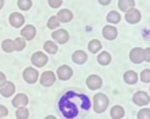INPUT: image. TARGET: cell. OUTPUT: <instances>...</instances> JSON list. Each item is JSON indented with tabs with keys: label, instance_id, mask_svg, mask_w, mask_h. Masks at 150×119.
<instances>
[{
	"label": "cell",
	"instance_id": "2e32d148",
	"mask_svg": "<svg viewBox=\"0 0 150 119\" xmlns=\"http://www.w3.org/2000/svg\"><path fill=\"white\" fill-rule=\"evenodd\" d=\"M87 59H88V56L84 50H76L72 54V61L74 64H77V65H84L87 62Z\"/></svg>",
	"mask_w": 150,
	"mask_h": 119
},
{
	"label": "cell",
	"instance_id": "8d00e7d4",
	"mask_svg": "<svg viewBox=\"0 0 150 119\" xmlns=\"http://www.w3.org/2000/svg\"><path fill=\"white\" fill-rule=\"evenodd\" d=\"M45 119H57L54 115H47V116H45Z\"/></svg>",
	"mask_w": 150,
	"mask_h": 119
},
{
	"label": "cell",
	"instance_id": "f1b7e54d",
	"mask_svg": "<svg viewBox=\"0 0 150 119\" xmlns=\"http://www.w3.org/2000/svg\"><path fill=\"white\" fill-rule=\"evenodd\" d=\"M47 27H49L50 30H57V28H59V22H58L56 15L49 18V21H47Z\"/></svg>",
	"mask_w": 150,
	"mask_h": 119
},
{
	"label": "cell",
	"instance_id": "8fae6325",
	"mask_svg": "<svg viewBox=\"0 0 150 119\" xmlns=\"http://www.w3.org/2000/svg\"><path fill=\"white\" fill-rule=\"evenodd\" d=\"M25 16L21 14V12H12V14L10 15V19H8V22H10V25L12 26L14 28H21L25 26Z\"/></svg>",
	"mask_w": 150,
	"mask_h": 119
},
{
	"label": "cell",
	"instance_id": "4316f807",
	"mask_svg": "<svg viewBox=\"0 0 150 119\" xmlns=\"http://www.w3.org/2000/svg\"><path fill=\"white\" fill-rule=\"evenodd\" d=\"M14 49L16 52H22L23 49H26V41L23 38H15L14 39Z\"/></svg>",
	"mask_w": 150,
	"mask_h": 119
},
{
	"label": "cell",
	"instance_id": "ab89813d",
	"mask_svg": "<svg viewBox=\"0 0 150 119\" xmlns=\"http://www.w3.org/2000/svg\"><path fill=\"white\" fill-rule=\"evenodd\" d=\"M4 119H7V118H4Z\"/></svg>",
	"mask_w": 150,
	"mask_h": 119
},
{
	"label": "cell",
	"instance_id": "d6a6232c",
	"mask_svg": "<svg viewBox=\"0 0 150 119\" xmlns=\"http://www.w3.org/2000/svg\"><path fill=\"white\" fill-rule=\"evenodd\" d=\"M7 115H8V108L6 107V106L0 104V119L7 118Z\"/></svg>",
	"mask_w": 150,
	"mask_h": 119
},
{
	"label": "cell",
	"instance_id": "ac0fdd59",
	"mask_svg": "<svg viewBox=\"0 0 150 119\" xmlns=\"http://www.w3.org/2000/svg\"><path fill=\"white\" fill-rule=\"evenodd\" d=\"M138 79H139V76H138V73L134 72V70H127V72H125V74H123V80H125L126 84H129V85L137 84V83H138Z\"/></svg>",
	"mask_w": 150,
	"mask_h": 119
},
{
	"label": "cell",
	"instance_id": "8992f818",
	"mask_svg": "<svg viewBox=\"0 0 150 119\" xmlns=\"http://www.w3.org/2000/svg\"><path fill=\"white\" fill-rule=\"evenodd\" d=\"M125 19L127 23L130 25H137V23H139L141 19H142V14H141V11L138 8H131L127 12H125Z\"/></svg>",
	"mask_w": 150,
	"mask_h": 119
},
{
	"label": "cell",
	"instance_id": "5b68a950",
	"mask_svg": "<svg viewBox=\"0 0 150 119\" xmlns=\"http://www.w3.org/2000/svg\"><path fill=\"white\" fill-rule=\"evenodd\" d=\"M38 80H39L42 87H52V85L57 81V76L54 72H52V70H46V72H43V73L39 76Z\"/></svg>",
	"mask_w": 150,
	"mask_h": 119
},
{
	"label": "cell",
	"instance_id": "277c9868",
	"mask_svg": "<svg viewBox=\"0 0 150 119\" xmlns=\"http://www.w3.org/2000/svg\"><path fill=\"white\" fill-rule=\"evenodd\" d=\"M38 79H39V72L37 70V68L28 67L23 70V80L27 84H34V83L38 81Z\"/></svg>",
	"mask_w": 150,
	"mask_h": 119
},
{
	"label": "cell",
	"instance_id": "30bf717a",
	"mask_svg": "<svg viewBox=\"0 0 150 119\" xmlns=\"http://www.w3.org/2000/svg\"><path fill=\"white\" fill-rule=\"evenodd\" d=\"M37 35V28L34 25H25V27L21 28V37L25 41H33Z\"/></svg>",
	"mask_w": 150,
	"mask_h": 119
},
{
	"label": "cell",
	"instance_id": "603a6c76",
	"mask_svg": "<svg viewBox=\"0 0 150 119\" xmlns=\"http://www.w3.org/2000/svg\"><path fill=\"white\" fill-rule=\"evenodd\" d=\"M122 19V15L119 14L118 11H110L108 14H107V21H108L110 25H118L119 22Z\"/></svg>",
	"mask_w": 150,
	"mask_h": 119
},
{
	"label": "cell",
	"instance_id": "4dcf8cb0",
	"mask_svg": "<svg viewBox=\"0 0 150 119\" xmlns=\"http://www.w3.org/2000/svg\"><path fill=\"white\" fill-rule=\"evenodd\" d=\"M139 77H141V81L142 83H150V69H143L142 72H141V74H139Z\"/></svg>",
	"mask_w": 150,
	"mask_h": 119
},
{
	"label": "cell",
	"instance_id": "7a4b0ae2",
	"mask_svg": "<svg viewBox=\"0 0 150 119\" xmlns=\"http://www.w3.org/2000/svg\"><path fill=\"white\" fill-rule=\"evenodd\" d=\"M49 61V57L45 52H35L31 56V64L34 68H43Z\"/></svg>",
	"mask_w": 150,
	"mask_h": 119
},
{
	"label": "cell",
	"instance_id": "44dd1931",
	"mask_svg": "<svg viewBox=\"0 0 150 119\" xmlns=\"http://www.w3.org/2000/svg\"><path fill=\"white\" fill-rule=\"evenodd\" d=\"M110 115L112 119H122L125 116V108L122 106H114V107H111Z\"/></svg>",
	"mask_w": 150,
	"mask_h": 119
},
{
	"label": "cell",
	"instance_id": "7402d4cb",
	"mask_svg": "<svg viewBox=\"0 0 150 119\" xmlns=\"http://www.w3.org/2000/svg\"><path fill=\"white\" fill-rule=\"evenodd\" d=\"M134 6H135V1H134V0H118V7H119V10L123 11V12H127L129 10L134 8Z\"/></svg>",
	"mask_w": 150,
	"mask_h": 119
},
{
	"label": "cell",
	"instance_id": "f35d334b",
	"mask_svg": "<svg viewBox=\"0 0 150 119\" xmlns=\"http://www.w3.org/2000/svg\"><path fill=\"white\" fill-rule=\"evenodd\" d=\"M149 91H150V88H149Z\"/></svg>",
	"mask_w": 150,
	"mask_h": 119
},
{
	"label": "cell",
	"instance_id": "e0dca14e",
	"mask_svg": "<svg viewBox=\"0 0 150 119\" xmlns=\"http://www.w3.org/2000/svg\"><path fill=\"white\" fill-rule=\"evenodd\" d=\"M143 49L142 47H134V49H131V52H130V61L134 64H141L143 61Z\"/></svg>",
	"mask_w": 150,
	"mask_h": 119
},
{
	"label": "cell",
	"instance_id": "1f68e13d",
	"mask_svg": "<svg viewBox=\"0 0 150 119\" xmlns=\"http://www.w3.org/2000/svg\"><path fill=\"white\" fill-rule=\"evenodd\" d=\"M47 3L52 8H59L62 6V0H47Z\"/></svg>",
	"mask_w": 150,
	"mask_h": 119
},
{
	"label": "cell",
	"instance_id": "836d02e7",
	"mask_svg": "<svg viewBox=\"0 0 150 119\" xmlns=\"http://www.w3.org/2000/svg\"><path fill=\"white\" fill-rule=\"evenodd\" d=\"M143 61H146V62H150V47H146V49H143Z\"/></svg>",
	"mask_w": 150,
	"mask_h": 119
},
{
	"label": "cell",
	"instance_id": "9c48e42d",
	"mask_svg": "<svg viewBox=\"0 0 150 119\" xmlns=\"http://www.w3.org/2000/svg\"><path fill=\"white\" fill-rule=\"evenodd\" d=\"M57 79L61 81H67L69 80L70 77L73 76V69L69 67V65H61V67H58V69H57Z\"/></svg>",
	"mask_w": 150,
	"mask_h": 119
},
{
	"label": "cell",
	"instance_id": "74e56055",
	"mask_svg": "<svg viewBox=\"0 0 150 119\" xmlns=\"http://www.w3.org/2000/svg\"><path fill=\"white\" fill-rule=\"evenodd\" d=\"M4 7V0H0V10Z\"/></svg>",
	"mask_w": 150,
	"mask_h": 119
},
{
	"label": "cell",
	"instance_id": "484cf974",
	"mask_svg": "<svg viewBox=\"0 0 150 119\" xmlns=\"http://www.w3.org/2000/svg\"><path fill=\"white\" fill-rule=\"evenodd\" d=\"M28 115H30V112L26 107H18L16 112H15L16 119H28Z\"/></svg>",
	"mask_w": 150,
	"mask_h": 119
},
{
	"label": "cell",
	"instance_id": "4fadbf2b",
	"mask_svg": "<svg viewBox=\"0 0 150 119\" xmlns=\"http://www.w3.org/2000/svg\"><path fill=\"white\" fill-rule=\"evenodd\" d=\"M57 19H58L59 23H69L73 19V12L70 10H67V8H62L57 12Z\"/></svg>",
	"mask_w": 150,
	"mask_h": 119
},
{
	"label": "cell",
	"instance_id": "3957f363",
	"mask_svg": "<svg viewBox=\"0 0 150 119\" xmlns=\"http://www.w3.org/2000/svg\"><path fill=\"white\" fill-rule=\"evenodd\" d=\"M52 38L57 45L58 43L59 45H64V43H67L69 41V33L65 28H57V30H53Z\"/></svg>",
	"mask_w": 150,
	"mask_h": 119
},
{
	"label": "cell",
	"instance_id": "d590c367",
	"mask_svg": "<svg viewBox=\"0 0 150 119\" xmlns=\"http://www.w3.org/2000/svg\"><path fill=\"white\" fill-rule=\"evenodd\" d=\"M98 1H99V4H100V6H108L112 0H98Z\"/></svg>",
	"mask_w": 150,
	"mask_h": 119
},
{
	"label": "cell",
	"instance_id": "7c38bea8",
	"mask_svg": "<svg viewBox=\"0 0 150 119\" xmlns=\"http://www.w3.org/2000/svg\"><path fill=\"white\" fill-rule=\"evenodd\" d=\"M103 37H104L107 41H114L118 37V28L114 25H107L103 27V31H101Z\"/></svg>",
	"mask_w": 150,
	"mask_h": 119
},
{
	"label": "cell",
	"instance_id": "d6986e66",
	"mask_svg": "<svg viewBox=\"0 0 150 119\" xmlns=\"http://www.w3.org/2000/svg\"><path fill=\"white\" fill-rule=\"evenodd\" d=\"M98 62L100 64V65H103V67H107V65H110L111 64V59H112V57H111V54H110L108 52H99V54H98Z\"/></svg>",
	"mask_w": 150,
	"mask_h": 119
},
{
	"label": "cell",
	"instance_id": "ba28073f",
	"mask_svg": "<svg viewBox=\"0 0 150 119\" xmlns=\"http://www.w3.org/2000/svg\"><path fill=\"white\" fill-rule=\"evenodd\" d=\"M85 84H87V87L89 88V89L96 91V89H100L101 85H103V79H101L99 74H91V76L87 77Z\"/></svg>",
	"mask_w": 150,
	"mask_h": 119
},
{
	"label": "cell",
	"instance_id": "ffe728a7",
	"mask_svg": "<svg viewBox=\"0 0 150 119\" xmlns=\"http://www.w3.org/2000/svg\"><path fill=\"white\" fill-rule=\"evenodd\" d=\"M43 50L46 54H57L58 52V45L54 41H46L43 43Z\"/></svg>",
	"mask_w": 150,
	"mask_h": 119
},
{
	"label": "cell",
	"instance_id": "6da1fadb",
	"mask_svg": "<svg viewBox=\"0 0 150 119\" xmlns=\"http://www.w3.org/2000/svg\"><path fill=\"white\" fill-rule=\"evenodd\" d=\"M108 104H110V99L105 93L99 92V93H96L93 96L92 106H93V111L96 114H103L105 110L108 108Z\"/></svg>",
	"mask_w": 150,
	"mask_h": 119
},
{
	"label": "cell",
	"instance_id": "f546056e",
	"mask_svg": "<svg viewBox=\"0 0 150 119\" xmlns=\"http://www.w3.org/2000/svg\"><path fill=\"white\" fill-rule=\"evenodd\" d=\"M137 118L138 119H150V108H141L139 112L137 114Z\"/></svg>",
	"mask_w": 150,
	"mask_h": 119
},
{
	"label": "cell",
	"instance_id": "5bb4252c",
	"mask_svg": "<svg viewBox=\"0 0 150 119\" xmlns=\"http://www.w3.org/2000/svg\"><path fill=\"white\" fill-rule=\"evenodd\" d=\"M11 103H12V106H14L15 108H18V107H26L28 104V96L26 93H16Z\"/></svg>",
	"mask_w": 150,
	"mask_h": 119
},
{
	"label": "cell",
	"instance_id": "52a82bcc",
	"mask_svg": "<svg viewBox=\"0 0 150 119\" xmlns=\"http://www.w3.org/2000/svg\"><path fill=\"white\" fill-rule=\"evenodd\" d=\"M133 102L134 104L139 106V107H145V106H147L150 103V96L145 91H137L133 95Z\"/></svg>",
	"mask_w": 150,
	"mask_h": 119
},
{
	"label": "cell",
	"instance_id": "83f0119b",
	"mask_svg": "<svg viewBox=\"0 0 150 119\" xmlns=\"http://www.w3.org/2000/svg\"><path fill=\"white\" fill-rule=\"evenodd\" d=\"M18 7L22 11H28L33 7V1L31 0H18Z\"/></svg>",
	"mask_w": 150,
	"mask_h": 119
},
{
	"label": "cell",
	"instance_id": "9a60e30c",
	"mask_svg": "<svg viewBox=\"0 0 150 119\" xmlns=\"http://www.w3.org/2000/svg\"><path fill=\"white\" fill-rule=\"evenodd\" d=\"M15 92V84L12 81H6V84L3 87H0V95L4 98H11Z\"/></svg>",
	"mask_w": 150,
	"mask_h": 119
},
{
	"label": "cell",
	"instance_id": "cb8c5ba5",
	"mask_svg": "<svg viewBox=\"0 0 150 119\" xmlns=\"http://www.w3.org/2000/svg\"><path fill=\"white\" fill-rule=\"evenodd\" d=\"M101 47H103V45H101V42L99 41V39H92V41L88 42V50H89L91 53H93V54H96V53L100 52Z\"/></svg>",
	"mask_w": 150,
	"mask_h": 119
},
{
	"label": "cell",
	"instance_id": "e575fe53",
	"mask_svg": "<svg viewBox=\"0 0 150 119\" xmlns=\"http://www.w3.org/2000/svg\"><path fill=\"white\" fill-rule=\"evenodd\" d=\"M6 81H7V77H6V74H4L3 72H0V87H3V85L6 84Z\"/></svg>",
	"mask_w": 150,
	"mask_h": 119
},
{
	"label": "cell",
	"instance_id": "d4e9b609",
	"mask_svg": "<svg viewBox=\"0 0 150 119\" xmlns=\"http://www.w3.org/2000/svg\"><path fill=\"white\" fill-rule=\"evenodd\" d=\"M1 49L6 53H12L15 50L14 49V39H11V38L4 39L3 42H1Z\"/></svg>",
	"mask_w": 150,
	"mask_h": 119
}]
</instances>
